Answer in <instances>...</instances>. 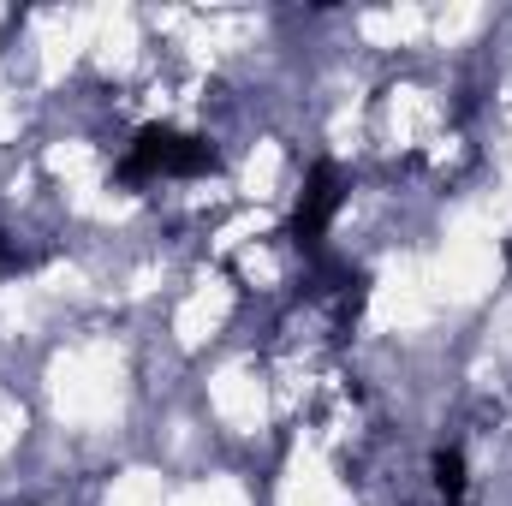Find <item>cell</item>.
<instances>
[{
  "instance_id": "obj_1",
  "label": "cell",
  "mask_w": 512,
  "mask_h": 506,
  "mask_svg": "<svg viewBox=\"0 0 512 506\" xmlns=\"http://www.w3.org/2000/svg\"><path fill=\"white\" fill-rule=\"evenodd\" d=\"M215 167V149L203 137H185V131H167V126H149L137 131L126 155V179H185V173H209Z\"/></svg>"
},
{
  "instance_id": "obj_2",
  "label": "cell",
  "mask_w": 512,
  "mask_h": 506,
  "mask_svg": "<svg viewBox=\"0 0 512 506\" xmlns=\"http://www.w3.org/2000/svg\"><path fill=\"white\" fill-rule=\"evenodd\" d=\"M334 209H340V173L322 161V167L310 173L304 197H298V215H292V239L316 251V245H322V233H328V221H334Z\"/></svg>"
},
{
  "instance_id": "obj_3",
  "label": "cell",
  "mask_w": 512,
  "mask_h": 506,
  "mask_svg": "<svg viewBox=\"0 0 512 506\" xmlns=\"http://www.w3.org/2000/svg\"><path fill=\"white\" fill-rule=\"evenodd\" d=\"M435 495L447 506H465V459L459 453H435Z\"/></svg>"
},
{
  "instance_id": "obj_4",
  "label": "cell",
  "mask_w": 512,
  "mask_h": 506,
  "mask_svg": "<svg viewBox=\"0 0 512 506\" xmlns=\"http://www.w3.org/2000/svg\"><path fill=\"white\" fill-rule=\"evenodd\" d=\"M30 256L18 251V245H6V233H0V268H24Z\"/></svg>"
},
{
  "instance_id": "obj_5",
  "label": "cell",
  "mask_w": 512,
  "mask_h": 506,
  "mask_svg": "<svg viewBox=\"0 0 512 506\" xmlns=\"http://www.w3.org/2000/svg\"><path fill=\"white\" fill-rule=\"evenodd\" d=\"M507 256H512V245H507Z\"/></svg>"
}]
</instances>
